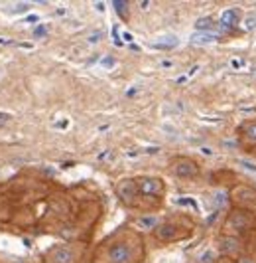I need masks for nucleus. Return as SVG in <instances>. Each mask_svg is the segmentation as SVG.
I'll list each match as a JSON object with an SVG mask.
<instances>
[{
  "label": "nucleus",
  "mask_w": 256,
  "mask_h": 263,
  "mask_svg": "<svg viewBox=\"0 0 256 263\" xmlns=\"http://www.w3.org/2000/svg\"><path fill=\"white\" fill-rule=\"evenodd\" d=\"M146 246L142 236L130 226H120L97 243L91 253V263H142Z\"/></svg>",
  "instance_id": "nucleus-1"
},
{
  "label": "nucleus",
  "mask_w": 256,
  "mask_h": 263,
  "mask_svg": "<svg viewBox=\"0 0 256 263\" xmlns=\"http://www.w3.org/2000/svg\"><path fill=\"white\" fill-rule=\"evenodd\" d=\"M195 232V222L185 214H174L166 218L164 222H158V226L152 230V236L160 243H176L189 239Z\"/></svg>",
  "instance_id": "nucleus-2"
},
{
  "label": "nucleus",
  "mask_w": 256,
  "mask_h": 263,
  "mask_svg": "<svg viewBox=\"0 0 256 263\" xmlns=\"http://www.w3.org/2000/svg\"><path fill=\"white\" fill-rule=\"evenodd\" d=\"M254 230H256V210L232 208L227 214L225 224H223V234L225 236L243 237V236H248Z\"/></svg>",
  "instance_id": "nucleus-3"
},
{
  "label": "nucleus",
  "mask_w": 256,
  "mask_h": 263,
  "mask_svg": "<svg viewBox=\"0 0 256 263\" xmlns=\"http://www.w3.org/2000/svg\"><path fill=\"white\" fill-rule=\"evenodd\" d=\"M87 250L85 241L55 243L41 255V263H81Z\"/></svg>",
  "instance_id": "nucleus-4"
},
{
  "label": "nucleus",
  "mask_w": 256,
  "mask_h": 263,
  "mask_svg": "<svg viewBox=\"0 0 256 263\" xmlns=\"http://www.w3.org/2000/svg\"><path fill=\"white\" fill-rule=\"evenodd\" d=\"M115 194L126 208L152 210V208H158V206H160V202L146 200V198L140 196L138 188H136V184H134V178H122V180H118L115 186Z\"/></svg>",
  "instance_id": "nucleus-5"
},
{
  "label": "nucleus",
  "mask_w": 256,
  "mask_h": 263,
  "mask_svg": "<svg viewBox=\"0 0 256 263\" xmlns=\"http://www.w3.org/2000/svg\"><path fill=\"white\" fill-rule=\"evenodd\" d=\"M134 184L138 188L140 196L146 198V200L160 202L164 198V194H166V182L160 176H148V174L134 176Z\"/></svg>",
  "instance_id": "nucleus-6"
},
{
  "label": "nucleus",
  "mask_w": 256,
  "mask_h": 263,
  "mask_svg": "<svg viewBox=\"0 0 256 263\" xmlns=\"http://www.w3.org/2000/svg\"><path fill=\"white\" fill-rule=\"evenodd\" d=\"M169 172L176 178H183V180H191L201 174V166L189 157H176L169 162Z\"/></svg>",
  "instance_id": "nucleus-7"
},
{
  "label": "nucleus",
  "mask_w": 256,
  "mask_h": 263,
  "mask_svg": "<svg viewBox=\"0 0 256 263\" xmlns=\"http://www.w3.org/2000/svg\"><path fill=\"white\" fill-rule=\"evenodd\" d=\"M230 202L241 210H256V188L248 184H237L230 190Z\"/></svg>",
  "instance_id": "nucleus-8"
},
{
  "label": "nucleus",
  "mask_w": 256,
  "mask_h": 263,
  "mask_svg": "<svg viewBox=\"0 0 256 263\" xmlns=\"http://www.w3.org/2000/svg\"><path fill=\"white\" fill-rule=\"evenodd\" d=\"M219 251L223 253V257H234V259H239V257H243L244 253V241L241 237H234V236H225V234H221L219 237Z\"/></svg>",
  "instance_id": "nucleus-9"
},
{
  "label": "nucleus",
  "mask_w": 256,
  "mask_h": 263,
  "mask_svg": "<svg viewBox=\"0 0 256 263\" xmlns=\"http://www.w3.org/2000/svg\"><path fill=\"white\" fill-rule=\"evenodd\" d=\"M239 143L243 145V148L254 153L256 151V119L244 121L239 127Z\"/></svg>",
  "instance_id": "nucleus-10"
},
{
  "label": "nucleus",
  "mask_w": 256,
  "mask_h": 263,
  "mask_svg": "<svg viewBox=\"0 0 256 263\" xmlns=\"http://www.w3.org/2000/svg\"><path fill=\"white\" fill-rule=\"evenodd\" d=\"M239 22H241V12L237 10V8H229V10H225V12L221 14V20H219V24L223 28H227V30H232V28L239 26Z\"/></svg>",
  "instance_id": "nucleus-11"
},
{
  "label": "nucleus",
  "mask_w": 256,
  "mask_h": 263,
  "mask_svg": "<svg viewBox=\"0 0 256 263\" xmlns=\"http://www.w3.org/2000/svg\"><path fill=\"white\" fill-rule=\"evenodd\" d=\"M195 28H197V30H201V32H215L217 22H215L213 18H201V20H197V22H195Z\"/></svg>",
  "instance_id": "nucleus-12"
},
{
  "label": "nucleus",
  "mask_w": 256,
  "mask_h": 263,
  "mask_svg": "<svg viewBox=\"0 0 256 263\" xmlns=\"http://www.w3.org/2000/svg\"><path fill=\"white\" fill-rule=\"evenodd\" d=\"M115 4V10L118 12V16L122 18V20H126L128 18V2H124V0H116V2H113Z\"/></svg>",
  "instance_id": "nucleus-13"
},
{
  "label": "nucleus",
  "mask_w": 256,
  "mask_h": 263,
  "mask_svg": "<svg viewBox=\"0 0 256 263\" xmlns=\"http://www.w3.org/2000/svg\"><path fill=\"white\" fill-rule=\"evenodd\" d=\"M217 32H201V34H195L193 36V42H213V40H217Z\"/></svg>",
  "instance_id": "nucleus-14"
},
{
  "label": "nucleus",
  "mask_w": 256,
  "mask_h": 263,
  "mask_svg": "<svg viewBox=\"0 0 256 263\" xmlns=\"http://www.w3.org/2000/svg\"><path fill=\"white\" fill-rule=\"evenodd\" d=\"M176 44H178V40L169 38V40H162V42H154L152 46L154 48H174Z\"/></svg>",
  "instance_id": "nucleus-15"
},
{
  "label": "nucleus",
  "mask_w": 256,
  "mask_h": 263,
  "mask_svg": "<svg viewBox=\"0 0 256 263\" xmlns=\"http://www.w3.org/2000/svg\"><path fill=\"white\" fill-rule=\"evenodd\" d=\"M237 263H256L254 257H248V255H243V257H239V259H234Z\"/></svg>",
  "instance_id": "nucleus-16"
},
{
  "label": "nucleus",
  "mask_w": 256,
  "mask_h": 263,
  "mask_svg": "<svg viewBox=\"0 0 256 263\" xmlns=\"http://www.w3.org/2000/svg\"><path fill=\"white\" fill-rule=\"evenodd\" d=\"M254 26H256V16H250V18L246 20V28H248V30H252Z\"/></svg>",
  "instance_id": "nucleus-17"
},
{
  "label": "nucleus",
  "mask_w": 256,
  "mask_h": 263,
  "mask_svg": "<svg viewBox=\"0 0 256 263\" xmlns=\"http://www.w3.org/2000/svg\"><path fill=\"white\" fill-rule=\"evenodd\" d=\"M215 263H237L234 259H230V257H221V259H217Z\"/></svg>",
  "instance_id": "nucleus-18"
},
{
  "label": "nucleus",
  "mask_w": 256,
  "mask_h": 263,
  "mask_svg": "<svg viewBox=\"0 0 256 263\" xmlns=\"http://www.w3.org/2000/svg\"><path fill=\"white\" fill-rule=\"evenodd\" d=\"M254 261H256V259H254Z\"/></svg>",
  "instance_id": "nucleus-19"
}]
</instances>
